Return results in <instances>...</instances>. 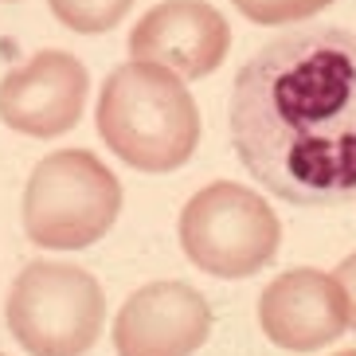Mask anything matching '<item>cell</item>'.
Here are the masks:
<instances>
[{
  "instance_id": "obj_1",
  "label": "cell",
  "mask_w": 356,
  "mask_h": 356,
  "mask_svg": "<svg viewBox=\"0 0 356 356\" xmlns=\"http://www.w3.org/2000/svg\"><path fill=\"white\" fill-rule=\"evenodd\" d=\"M231 145L270 196L325 208L356 196V32L270 40L235 74Z\"/></svg>"
},
{
  "instance_id": "obj_2",
  "label": "cell",
  "mask_w": 356,
  "mask_h": 356,
  "mask_svg": "<svg viewBox=\"0 0 356 356\" xmlns=\"http://www.w3.org/2000/svg\"><path fill=\"white\" fill-rule=\"evenodd\" d=\"M95 126L106 149L137 172H177L196 157L200 106L184 79L157 63H129L106 74L95 106Z\"/></svg>"
},
{
  "instance_id": "obj_3",
  "label": "cell",
  "mask_w": 356,
  "mask_h": 356,
  "mask_svg": "<svg viewBox=\"0 0 356 356\" xmlns=\"http://www.w3.org/2000/svg\"><path fill=\"white\" fill-rule=\"evenodd\" d=\"M122 216V180L90 149H59L24 184V235L43 251H86Z\"/></svg>"
},
{
  "instance_id": "obj_4",
  "label": "cell",
  "mask_w": 356,
  "mask_h": 356,
  "mask_svg": "<svg viewBox=\"0 0 356 356\" xmlns=\"http://www.w3.org/2000/svg\"><path fill=\"white\" fill-rule=\"evenodd\" d=\"M4 321L28 356H86L106 329V293L74 262H28L8 290Z\"/></svg>"
},
{
  "instance_id": "obj_5",
  "label": "cell",
  "mask_w": 356,
  "mask_h": 356,
  "mask_svg": "<svg viewBox=\"0 0 356 356\" xmlns=\"http://www.w3.org/2000/svg\"><path fill=\"white\" fill-rule=\"evenodd\" d=\"M177 235L192 266L223 282L254 278L282 247V223L266 196L235 180L200 188L180 211Z\"/></svg>"
},
{
  "instance_id": "obj_6",
  "label": "cell",
  "mask_w": 356,
  "mask_h": 356,
  "mask_svg": "<svg viewBox=\"0 0 356 356\" xmlns=\"http://www.w3.org/2000/svg\"><path fill=\"white\" fill-rule=\"evenodd\" d=\"M90 71L79 55L47 47L0 79V122L24 137H63L83 122Z\"/></svg>"
},
{
  "instance_id": "obj_7",
  "label": "cell",
  "mask_w": 356,
  "mask_h": 356,
  "mask_svg": "<svg viewBox=\"0 0 356 356\" xmlns=\"http://www.w3.org/2000/svg\"><path fill=\"white\" fill-rule=\"evenodd\" d=\"M211 337V305L188 282L165 278L134 290L110 329L118 356H196Z\"/></svg>"
},
{
  "instance_id": "obj_8",
  "label": "cell",
  "mask_w": 356,
  "mask_h": 356,
  "mask_svg": "<svg viewBox=\"0 0 356 356\" xmlns=\"http://www.w3.org/2000/svg\"><path fill=\"white\" fill-rule=\"evenodd\" d=\"M227 51L231 24L208 0H161L129 32V59L157 63L184 83L216 74Z\"/></svg>"
},
{
  "instance_id": "obj_9",
  "label": "cell",
  "mask_w": 356,
  "mask_h": 356,
  "mask_svg": "<svg viewBox=\"0 0 356 356\" xmlns=\"http://www.w3.org/2000/svg\"><path fill=\"white\" fill-rule=\"evenodd\" d=\"M259 329L286 353H317L348 333L345 293L329 270L293 266L259 293Z\"/></svg>"
},
{
  "instance_id": "obj_10",
  "label": "cell",
  "mask_w": 356,
  "mask_h": 356,
  "mask_svg": "<svg viewBox=\"0 0 356 356\" xmlns=\"http://www.w3.org/2000/svg\"><path fill=\"white\" fill-rule=\"evenodd\" d=\"M51 16L79 35H102L129 16L134 0H47Z\"/></svg>"
},
{
  "instance_id": "obj_11",
  "label": "cell",
  "mask_w": 356,
  "mask_h": 356,
  "mask_svg": "<svg viewBox=\"0 0 356 356\" xmlns=\"http://www.w3.org/2000/svg\"><path fill=\"white\" fill-rule=\"evenodd\" d=\"M231 4L259 28H286V24L317 16L321 8H329L337 0H231Z\"/></svg>"
},
{
  "instance_id": "obj_12",
  "label": "cell",
  "mask_w": 356,
  "mask_h": 356,
  "mask_svg": "<svg viewBox=\"0 0 356 356\" xmlns=\"http://www.w3.org/2000/svg\"><path fill=\"white\" fill-rule=\"evenodd\" d=\"M337 286L345 293V309H348V329H356V254H348L341 266L333 270Z\"/></svg>"
},
{
  "instance_id": "obj_13",
  "label": "cell",
  "mask_w": 356,
  "mask_h": 356,
  "mask_svg": "<svg viewBox=\"0 0 356 356\" xmlns=\"http://www.w3.org/2000/svg\"><path fill=\"white\" fill-rule=\"evenodd\" d=\"M337 356H356V348H345V353H337Z\"/></svg>"
},
{
  "instance_id": "obj_14",
  "label": "cell",
  "mask_w": 356,
  "mask_h": 356,
  "mask_svg": "<svg viewBox=\"0 0 356 356\" xmlns=\"http://www.w3.org/2000/svg\"><path fill=\"white\" fill-rule=\"evenodd\" d=\"M0 4H16V0H0Z\"/></svg>"
},
{
  "instance_id": "obj_15",
  "label": "cell",
  "mask_w": 356,
  "mask_h": 356,
  "mask_svg": "<svg viewBox=\"0 0 356 356\" xmlns=\"http://www.w3.org/2000/svg\"><path fill=\"white\" fill-rule=\"evenodd\" d=\"M0 356H4V353H0Z\"/></svg>"
}]
</instances>
